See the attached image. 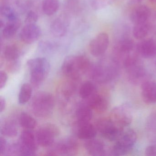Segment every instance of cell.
<instances>
[{"label":"cell","instance_id":"36","mask_svg":"<svg viewBox=\"0 0 156 156\" xmlns=\"http://www.w3.org/2000/svg\"><path fill=\"white\" fill-rule=\"evenodd\" d=\"M40 45V48L44 51H51L54 48L53 44L49 41L41 42Z\"/></svg>","mask_w":156,"mask_h":156},{"label":"cell","instance_id":"42","mask_svg":"<svg viewBox=\"0 0 156 156\" xmlns=\"http://www.w3.org/2000/svg\"><path fill=\"white\" fill-rule=\"evenodd\" d=\"M151 1L152 2L156 3V0H151Z\"/></svg>","mask_w":156,"mask_h":156},{"label":"cell","instance_id":"10","mask_svg":"<svg viewBox=\"0 0 156 156\" xmlns=\"http://www.w3.org/2000/svg\"><path fill=\"white\" fill-rule=\"evenodd\" d=\"M20 142L19 144V151L21 155L23 156H33L37 150V140L33 133L25 129L22 132Z\"/></svg>","mask_w":156,"mask_h":156},{"label":"cell","instance_id":"11","mask_svg":"<svg viewBox=\"0 0 156 156\" xmlns=\"http://www.w3.org/2000/svg\"><path fill=\"white\" fill-rule=\"evenodd\" d=\"M109 38L105 33H101L93 39L89 44L90 53L95 57L103 55L107 50Z\"/></svg>","mask_w":156,"mask_h":156},{"label":"cell","instance_id":"27","mask_svg":"<svg viewBox=\"0 0 156 156\" xmlns=\"http://www.w3.org/2000/svg\"><path fill=\"white\" fill-rule=\"evenodd\" d=\"M60 6L59 0H44L42 9L48 16L53 15L58 11Z\"/></svg>","mask_w":156,"mask_h":156},{"label":"cell","instance_id":"40","mask_svg":"<svg viewBox=\"0 0 156 156\" xmlns=\"http://www.w3.org/2000/svg\"><path fill=\"white\" fill-rule=\"evenodd\" d=\"M6 102L5 98L2 97H0V112L1 113H2L4 111L6 108Z\"/></svg>","mask_w":156,"mask_h":156},{"label":"cell","instance_id":"15","mask_svg":"<svg viewBox=\"0 0 156 156\" xmlns=\"http://www.w3.org/2000/svg\"><path fill=\"white\" fill-rule=\"evenodd\" d=\"M141 94L144 102L147 104L156 102V83L146 81L141 85Z\"/></svg>","mask_w":156,"mask_h":156},{"label":"cell","instance_id":"16","mask_svg":"<svg viewBox=\"0 0 156 156\" xmlns=\"http://www.w3.org/2000/svg\"><path fill=\"white\" fill-rule=\"evenodd\" d=\"M140 54L146 59H151L156 56V44L152 39H148L140 43L138 46Z\"/></svg>","mask_w":156,"mask_h":156},{"label":"cell","instance_id":"5","mask_svg":"<svg viewBox=\"0 0 156 156\" xmlns=\"http://www.w3.org/2000/svg\"><path fill=\"white\" fill-rule=\"evenodd\" d=\"M137 136L133 129L123 131L111 151L113 156H122L129 152L136 143Z\"/></svg>","mask_w":156,"mask_h":156},{"label":"cell","instance_id":"26","mask_svg":"<svg viewBox=\"0 0 156 156\" xmlns=\"http://www.w3.org/2000/svg\"><path fill=\"white\" fill-rule=\"evenodd\" d=\"M96 92L95 85L90 81H87L81 86L79 90V94L82 98L87 100Z\"/></svg>","mask_w":156,"mask_h":156},{"label":"cell","instance_id":"30","mask_svg":"<svg viewBox=\"0 0 156 156\" xmlns=\"http://www.w3.org/2000/svg\"><path fill=\"white\" fill-rule=\"evenodd\" d=\"M149 31L148 25L147 23L135 24L133 28V34L135 38L138 40H141L145 38Z\"/></svg>","mask_w":156,"mask_h":156},{"label":"cell","instance_id":"6","mask_svg":"<svg viewBox=\"0 0 156 156\" xmlns=\"http://www.w3.org/2000/svg\"><path fill=\"white\" fill-rule=\"evenodd\" d=\"M124 67L126 70L129 79L134 83H137L143 79L146 75V71L134 55H129L123 61Z\"/></svg>","mask_w":156,"mask_h":156},{"label":"cell","instance_id":"12","mask_svg":"<svg viewBox=\"0 0 156 156\" xmlns=\"http://www.w3.org/2000/svg\"><path fill=\"white\" fill-rule=\"evenodd\" d=\"M78 144L72 138L67 139L59 142L55 148L48 152L50 155H74L77 152Z\"/></svg>","mask_w":156,"mask_h":156},{"label":"cell","instance_id":"18","mask_svg":"<svg viewBox=\"0 0 156 156\" xmlns=\"http://www.w3.org/2000/svg\"><path fill=\"white\" fill-rule=\"evenodd\" d=\"M85 148L88 154L94 156H103L105 155V146L101 141L95 139L87 140L85 143Z\"/></svg>","mask_w":156,"mask_h":156},{"label":"cell","instance_id":"23","mask_svg":"<svg viewBox=\"0 0 156 156\" xmlns=\"http://www.w3.org/2000/svg\"><path fill=\"white\" fill-rule=\"evenodd\" d=\"M1 133L9 137H14L18 135V129L16 122L12 119H8L1 126Z\"/></svg>","mask_w":156,"mask_h":156},{"label":"cell","instance_id":"28","mask_svg":"<svg viewBox=\"0 0 156 156\" xmlns=\"http://www.w3.org/2000/svg\"><path fill=\"white\" fill-rule=\"evenodd\" d=\"M32 94V88L30 84L25 83L22 86L19 96V101L21 105L27 103L30 99Z\"/></svg>","mask_w":156,"mask_h":156},{"label":"cell","instance_id":"2","mask_svg":"<svg viewBox=\"0 0 156 156\" xmlns=\"http://www.w3.org/2000/svg\"><path fill=\"white\" fill-rule=\"evenodd\" d=\"M55 106L53 96L47 92L41 91L35 94L31 102L33 113L39 118H46L51 115Z\"/></svg>","mask_w":156,"mask_h":156},{"label":"cell","instance_id":"4","mask_svg":"<svg viewBox=\"0 0 156 156\" xmlns=\"http://www.w3.org/2000/svg\"><path fill=\"white\" fill-rule=\"evenodd\" d=\"M27 66L30 70L32 85L34 87L39 86L50 73V63L47 59L40 57L29 60Z\"/></svg>","mask_w":156,"mask_h":156},{"label":"cell","instance_id":"33","mask_svg":"<svg viewBox=\"0 0 156 156\" xmlns=\"http://www.w3.org/2000/svg\"><path fill=\"white\" fill-rule=\"evenodd\" d=\"M62 93L65 96L69 97L74 93L76 86L73 82H66L62 87Z\"/></svg>","mask_w":156,"mask_h":156},{"label":"cell","instance_id":"29","mask_svg":"<svg viewBox=\"0 0 156 156\" xmlns=\"http://www.w3.org/2000/svg\"><path fill=\"white\" fill-rule=\"evenodd\" d=\"M20 122L22 127L26 129H33L36 127V121L28 113L22 112L20 115Z\"/></svg>","mask_w":156,"mask_h":156},{"label":"cell","instance_id":"8","mask_svg":"<svg viewBox=\"0 0 156 156\" xmlns=\"http://www.w3.org/2000/svg\"><path fill=\"white\" fill-rule=\"evenodd\" d=\"M132 119V108L129 104L120 105L111 111V119L120 127L130 125Z\"/></svg>","mask_w":156,"mask_h":156},{"label":"cell","instance_id":"38","mask_svg":"<svg viewBox=\"0 0 156 156\" xmlns=\"http://www.w3.org/2000/svg\"><path fill=\"white\" fill-rule=\"evenodd\" d=\"M145 153L147 156H156V144H152L147 146L145 150Z\"/></svg>","mask_w":156,"mask_h":156},{"label":"cell","instance_id":"25","mask_svg":"<svg viewBox=\"0 0 156 156\" xmlns=\"http://www.w3.org/2000/svg\"><path fill=\"white\" fill-rule=\"evenodd\" d=\"M20 26V22L19 19L12 21H9L3 28L2 33L5 38L9 39L13 37Z\"/></svg>","mask_w":156,"mask_h":156},{"label":"cell","instance_id":"21","mask_svg":"<svg viewBox=\"0 0 156 156\" xmlns=\"http://www.w3.org/2000/svg\"><path fill=\"white\" fill-rule=\"evenodd\" d=\"M92 108L88 105L79 106L76 111V117L78 125L89 123L93 116Z\"/></svg>","mask_w":156,"mask_h":156},{"label":"cell","instance_id":"35","mask_svg":"<svg viewBox=\"0 0 156 156\" xmlns=\"http://www.w3.org/2000/svg\"><path fill=\"white\" fill-rule=\"evenodd\" d=\"M38 15L34 12L30 11L27 13L25 18V22L26 24H35L38 20Z\"/></svg>","mask_w":156,"mask_h":156},{"label":"cell","instance_id":"39","mask_svg":"<svg viewBox=\"0 0 156 156\" xmlns=\"http://www.w3.org/2000/svg\"><path fill=\"white\" fill-rule=\"evenodd\" d=\"M8 144L7 140L4 138H0V155H4L7 150Z\"/></svg>","mask_w":156,"mask_h":156},{"label":"cell","instance_id":"37","mask_svg":"<svg viewBox=\"0 0 156 156\" xmlns=\"http://www.w3.org/2000/svg\"><path fill=\"white\" fill-rule=\"evenodd\" d=\"M8 76L7 73L4 71L0 72V88L2 89L6 85Z\"/></svg>","mask_w":156,"mask_h":156},{"label":"cell","instance_id":"43","mask_svg":"<svg viewBox=\"0 0 156 156\" xmlns=\"http://www.w3.org/2000/svg\"></svg>","mask_w":156,"mask_h":156},{"label":"cell","instance_id":"17","mask_svg":"<svg viewBox=\"0 0 156 156\" xmlns=\"http://www.w3.org/2000/svg\"><path fill=\"white\" fill-rule=\"evenodd\" d=\"M86 100L88 106L97 112H104L107 108L108 102L106 99L97 92Z\"/></svg>","mask_w":156,"mask_h":156},{"label":"cell","instance_id":"20","mask_svg":"<svg viewBox=\"0 0 156 156\" xmlns=\"http://www.w3.org/2000/svg\"><path fill=\"white\" fill-rule=\"evenodd\" d=\"M77 136L83 140L91 139L94 138L97 135L96 127L89 123L78 125Z\"/></svg>","mask_w":156,"mask_h":156},{"label":"cell","instance_id":"22","mask_svg":"<svg viewBox=\"0 0 156 156\" xmlns=\"http://www.w3.org/2000/svg\"><path fill=\"white\" fill-rule=\"evenodd\" d=\"M50 29L52 34L55 37H62L66 34L67 26L63 20L58 18L52 22Z\"/></svg>","mask_w":156,"mask_h":156},{"label":"cell","instance_id":"14","mask_svg":"<svg viewBox=\"0 0 156 156\" xmlns=\"http://www.w3.org/2000/svg\"><path fill=\"white\" fill-rule=\"evenodd\" d=\"M4 57L7 62L9 63V69L12 72H15L19 68L18 61L20 56L19 48L14 44H10L5 48L4 52Z\"/></svg>","mask_w":156,"mask_h":156},{"label":"cell","instance_id":"1","mask_svg":"<svg viewBox=\"0 0 156 156\" xmlns=\"http://www.w3.org/2000/svg\"><path fill=\"white\" fill-rule=\"evenodd\" d=\"M91 65L88 58L83 55L68 56L64 61L62 70L70 80L76 81L81 76L88 73Z\"/></svg>","mask_w":156,"mask_h":156},{"label":"cell","instance_id":"31","mask_svg":"<svg viewBox=\"0 0 156 156\" xmlns=\"http://www.w3.org/2000/svg\"><path fill=\"white\" fill-rule=\"evenodd\" d=\"M1 14L8 20V21H12L18 20L15 12L8 6H2L0 9Z\"/></svg>","mask_w":156,"mask_h":156},{"label":"cell","instance_id":"9","mask_svg":"<svg viewBox=\"0 0 156 156\" xmlns=\"http://www.w3.org/2000/svg\"><path fill=\"white\" fill-rule=\"evenodd\" d=\"M59 134V129L53 124H48L41 127L36 133L37 143L43 147H48L53 143Z\"/></svg>","mask_w":156,"mask_h":156},{"label":"cell","instance_id":"41","mask_svg":"<svg viewBox=\"0 0 156 156\" xmlns=\"http://www.w3.org/2000/svg\"><path fill=\"white\" fill-rule=\"evenodd\" d=\"M135 2H137V3H139V2H141L142 0H133Z\"/></svg>","mask_w":156,"mask_h":156},{"label":"cell","instance_id":"34","mask_svg":"<svg viewBox=\"0 0 156 156\" xmlns=\"http://www.w3.org/2000/svg\"><path fill=\"white\" fill-rule=\"evenodd\" d=\"M147 128L149 130L156 131V112L151 113L147 119Z\"/></svg>","mask_w":156,"mask_h":156},{"label":"cell","instance_id":"32","mask_svg":"<svg viewBox=\"0 0 156 156\" xmlns=\"http://www.w3.org/2000/svg\"><path fill=\"white\" fill-rule=\"evenodd\" d=\"M115 0H90V5L93 9H102L114 3Z\"/></svg>","mask_w":156,"mask_h":156},{"label":"cell","instance_id":"7","mask_svg":"<svg viewBox=\"0 0 156 156\" xmlns=\"http://www.w3.org/2000/svg\"><path fill=\"white\" fill-rule=\"evenodd\" d=\"M96 127L104 137L110 141H116L123 132L122 128L111 119H100L97 122Z\"/></svg>","mask_w":156,"mask_h":156},{"label":"cell","instance_id":"19","mask_svg":"<svg viewBox=\"0 0 156 156\" xmlns=\"http://www.w3.org/2000/svg\"><path fill=\"white\" fill-rule=\"evenodd\" d=\"M150 15L149 9L144 5L139 6L133 10L130 15V20L135 24L147 22Z\"/></svg>","mask_w":156,"mask_h":156},{"label":"cell","instance_id":"3","mask_svg":"<svg viewBox=\"0 0 156 156\" xmlns=\"http://www.w3.org/2000/svg\"><path fill=\"white\" fill-rule=\"evenodd\" d=\"M118 64L116 60L91 66L88 73L92 79L100 83H105L113 80L118 73Z\"/></svg>","mask_w":156,"mask_h":156},{"label":"cell","instance_id":"24","mask_svg":"<svg viewBox=\"0 0 156 156\" xmlns=\"http://www.w3.org/2000/svg\"><path fill=\"white\" fill-rule=\"evenodd\" d=\"M134 47L133 41L130 39H124L120 41L115 48L116 53L120 56L129 55Z\"/></svg>","mask_w":156,"mask_h":156},{"label":"cell","instance_id":"13","mask_svg":"<svg viewBox=\"0 0 156 156\" xmlns=\"http://www.w3.org/2000/svg\"><path fill=\"white\" fill-rule=\"evenodd\" d=\"M41 34V28L35 24H26L21 31V40L28 44H31L36 41Z\"/></svg>","mask_w":156,"mask_h":156}]
</instances>
